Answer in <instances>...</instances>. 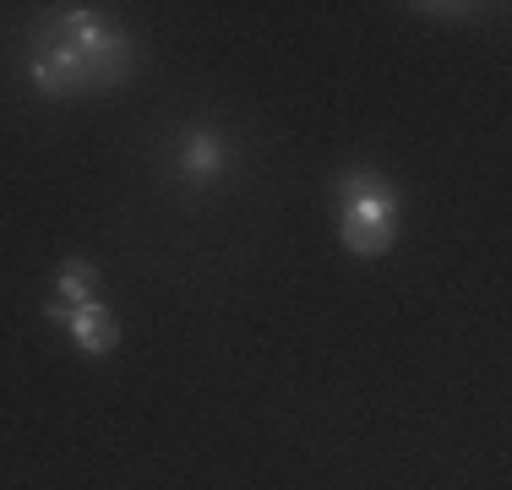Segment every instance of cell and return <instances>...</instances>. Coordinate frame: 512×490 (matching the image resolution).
I'll return each mask as SVG.
<instances>
[{"label": "cell", "instance_id": "cell-1", "mask_svg": "<svg viewBox=\"0 0 512 490\" xmlns=\"http://www.w3.org/2000/svg\"><path fill=\"white\" fill-rule=\"evenodd\" d=\"M398 240V191L376 169L344 175V245L360 256H382Z\"/></svg>", "mask_w": 512, "mask_h": 490}, {"label": "cell", "instance_id": "cell-2", "mask_svg": "<svg viewBox=\"0 0 512 490\" xmlns=\"http://www.w3.org/2000/svg\"><path fill=\"white\" fill-rule=\"evenodd\" d=\"M66 322H71V338H77V343H82V349H88V354H109V349H115V338H120L115 316H109L99 300L77 305V311H71Z\"/></svg>", "mask_w": 512, "mask_h": 490}, {"label": "cell", "instance_id": "cell-3", "mask_svg": "<svg viewBox=\"0 0 512 490\" xmlns=\"http://www.w3.org/2000/svg\"><path fill=\"white\" fill-rule=\"evenodd\" d=\"M55 289H60V305H71V311H77V305H88L93 289H99V267L82 262V256H71V262L55 273Z\"/></svg>", "mask_w": 512, "mask_h": 490}, {"label": "cell", "instance_id": "cell-4", "mask_svg": "<svg viewBox=\"0 0 512 490\" xmlns=\"http://www.w3.org/2000/svg\"><path fill=\"white\" fill-rule=\"evenodd\" d=\"M180 164H186V175H218L224 169V147H218V137H207V131H191L186 147H180Z\"/></svg>", "mask_w": 512, "mask_h": 490}]
</instances>
